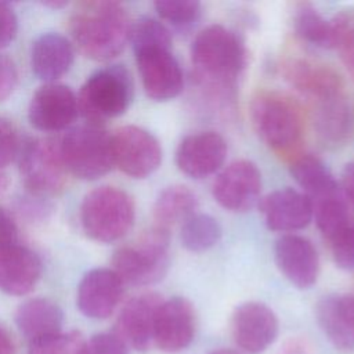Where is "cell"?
<instances>
[{
    "mask_svg": "<svg viewBox=\"0 0 354 354\" xmlns=\"http://www.w3.org/2000/svg\"><path fill=\"white\" fill-rule=\"evenodd\" d=\"M131 22L124 6L112 0H86L73 6L68 30L79 51L94 61H111L126 47Z\"/></svg>",
    "mask_w": 354,
    "mask_h": 354,
    "instance_id": "1",
    "label": "cell"
},
{
    "mask_svg": "<svg viewBox=\"0 0 354 354\" xmlns=\"http://www.w3.org/2000/svg\"><path fill=\"white\" fill-rule=\"evenodd\" d=\"M191 62L198 82L216 94L228 95L246 65L241 36L223 25L202 29L191 46Z\"/></svg>",
    "mask_w": 354,
    "mask_h": 354,
    "instance_id": "2",
    "label": "cell"
},
{
    "mask_svg": "<svg viewBox=\"0 0 354 354\" xmlns=\"http://www.w3.org/2000/svg\"><path fill=\"white\" fill-rule=\"evenodd\" d=\"M79 218L84 234L100 243L122 239L134 225L136 206L133 198L123 189L101 185L82 201Z\"/></svg>",
    "mask_w": 354,
    "mask_h": 354,
    "instance_id": "3",
    "label": "cell"
},
{
    "mask_svg": "<svg viewBox=\"0 0 354 354\" xmlns=\"http://www.w3.org/2000/svg\"><path fill=\"white\" fill-rule=\"evenodd\" d=\"M170 232L152 227L130 245L118 248L112 254V270L123 283L147 286L159 282L170 264Z\"/></svg>",
    "mask_w": 354,
    "mask_h": 354,
    "instance_id": "4",
    "label": "cell"
},
{
    "mask_svg": "<svg viewBox=\"0 0 354 354\" xmlns=\"http://www.w3.org/2000/svg\"><path fill=\"white\" fill-rule=\"evenodd\" d=\"M58 148L68 174L80 180H97L115 166L112 134L102 124L86 122L71 127Z\"/></svg>",
    "mask_w": 354,
    "mask_h": 354,
    "instance_id": "5",
    "label": "cell"
},
{
    "mask_svg": "<svg viewBox=\"0 0 354 354\" xmlns=\"http://www.w3.org/2000/svg\"><path fill=\"white\" fill-rule=\"evenodd\" d=\"M134 95V83L124 65H109L91 73L77 95L79 112L87 123L102 124L123 115Z\"/></svg>",
    "mask_w": 354,
    "mask_h": 354,
    "instance_id": "6",
    "label": "cell"
},
{
    "mask_svg": "<svg viewBox=\"0 0 354 354\" xmlns=\"http://www.w3.org/2000/svg\"><path fill=\"white\" fill-rule=\"evenodd\" d=\"M250 119L259 138L271 149L288 151L301 138L300 111L281 93L259 91L250 104Z\"/></svg>",
    "mask_w": 354,
    "mask_h": 354,
    "instance_id": "7",
    "label": "cell"
},
{
    "mask_svg": "<svg viewBox=\"0 0 354 354\" xmlns=\"http://www.w3.org/2000/svg\"><path fill=\"white\" fill-rule=\"evenodd\" d=\"M18 166L22 184L32 196L43 199L65 188L68 171L59 155L58 141L26 138L21 144Z\"/></svg>",
    "mask_w": 354,
    "mask_h": 354,
    "instance_id": "8",
    "label": "cell"
},
{
    "mask_svg": "<svg viewBox=\"0 0 354 354\" xmlns=\"http://www.w3.org/2000/svg\"><path fill=\"white\" fill-rule=\"evenodd\" d=\"M113 160L126 176L147 178L162 162V147L158 138L138 126H123L112 134Z\"/></svg>",
    "mask_w": 354,
    "mask_h": 354,
    "instance_id": "9",
    "label": "cell"
},
{
    "mask_svg": "<svg viewBox=\"0 0 354 354\" xmlns=\"http://www.w3.org/2000/svg\"><path fill=\"white\" fill-rule=\"evenodd\" d=\"M134 57L144 91L151 100L170 101L183 91V71L170 48H140L134 50Z\"/></svg>",
    "mask_w": 354,
    "mask_h": 354,
    "instance_id": "10",
    "label": "cell"
},
{
    "mask_svg": "<svg viewBox=\"0 0 354 354\" xmlns=\"http://www.w3.org/2000/svg\"><path fill=\"white\" fill-rule=\"evenodd\" d=\"M261 174L257 166L246 159L231 162L216 177L212 194L225 210L243 213L260 199Z\"/></svg>",
    "mask_w": 354,
    "mask_h": 354,
    "instance_id": "11",
    "label": "cell"
},
{
    "mask_svg": "<svg viewBox=\"0 0 354 354\" xmlns=\"http://www.w3.org/2000/svg\"><path fill=\"white\" fill-rule=\"evenodd\" d=\"M79 113L77 95L61 83H44L30 98L28 119L44 133H55L69 127Z\"/></svg>",
    "mask_w": 354,
    "mask_h": 354,
    "instance_id": "12",
    "label": "cell"
},
{
    "mask_svg": "<svg viewBox=\"0 0 354 354\" xmlns=\"http://www.w3.org/2000/svg\"><path fill=\"white\" fill-rule=\"evenodd\" d=\"M231 330L234 342L242 351L260 354L277 339L278 318L268 306L246 301L235 308Z\"/></svg>",
    "mask_w": 354,
    "mask_h": 354,
    "instance_id": "13",
    "label": "cell"
},
{
    "mask_svg": "<svg viewBox=\"0 0 354 354\" xmlns=\"http://www.w3.org/2000/svg\"><path fill=\"white\" fill-rule=\"evenodd\" d=\"M227 158V142L216 131L185 136L176 151V165L185 176L201 180L214 174Z\"/></svg>",
    "mask_w": 354,
    "mask_h": 354,
    "instance_id": "14",
    "label": "cell"
},
{
    "mask_svg": "<svg viewBox=\"0 0 354 354\" xmlns=\"http://www.w3.org/2000/svg\"><path fill=\"white\" fill-rule=\"evenodd\" d=\"M274 260L283 277L299 289H308L318 279L319 256L314 245L304 236L281 235L274 245Z\"/></svg>",
    "mask_w": 354,
    "mask_h": 354,
    "instance_id": "15",
    "label": "cell"
},
{
    "mask_svg": "<svg viewBox=\"0 0 354 354\" xmlns=\"http://www.w3.org/2000/svg\"><path fill=\"white\" fill-rule=\"evenodd\" d=\"M123 286L124 283L112 268H93L79 282L76 304L86 317L105 319L119 306Z\"/></svg>",
    "mask_w": 354,
    "mask_h": 354,
    "instance_id": "16",
    "label": "cell"
},
{
    "mask_svg": "<svg viewBox=\"0 0 354 354\" xmlns=\"http://www.w3.org/2000/svg\"><path fill=\"white\" fill-rule=\"evenodd\" d=\"M195 335V311L185 297L163 300L158 308L153 342L166 353H177L187 348Z\"/></svg>",
    "mask_w": 354,
    "mask_h": 354,
    "instance_id": "17",
    "label": "cell"
},
{
    "mask_svg": "<svg viewBox=\"0 0 354 354\" xmlns=\"http://www.w3.org/2000/svg\"><path fill=\"white\" fill-rule=\"evenodd\" d=\"M162 297L153 292L131 297L120 310L115 333L137 351H147L153 342V326Z\"/></svg>",
    "mask_w": 354,
    "mask_h": 354,
    "instance_id": "18",
    "label": "cell"
},
{
    "mask_svg": "<svg viewBox=\"0 0 354 354\" xmlns=\"http://www.w3.org/2000/svg\"><path fill=\"white\" fill-rule=\"evenodd\" d=\"M260 210L268 230L290 234L306 228L313 220L308 196L293 188H279L263 198Z\"/></svg>",
    "mask_w": 354,
    "mask_h": 354,
    "instance_id": "19",
    "label": "cell"
},
{
    "mask_svg": "<svg viewBox=\"0 0 354 354\" xmlns=\"http://www.w3.org/2000/svg\"><path fill=\"white\" fill-rule=\"evenodd\" d=\"M41 274L43 263L32 249L19 243L0 249V290L6 295L29 293Z\"/></svg>",
    "mask_w": 354,
    "mask_h": 354,
    "instance_id": "20",
    "label": "cell"
},
{
    "mask_svg": "<svg viewBox=\"0 0 354 354\" xmlns=\"http://www.w3.org/2000/svg\"><path fill=\"white\" fill-rule=\"evenodd\" d=\"M75 61L72 41L61 33L40 35L30 48V68L35 76L46 83H54L69 72Z\"/></svg>",
    "mask_w": 354,
    "mask_h": 354,
    "instance_id": "21",
    "label": "cell"
},
{
    "mask_svg": "<svg viewBox=\"0 0 354 354\" xmlns=\"http://www.w3.org/2000/svg\"><path fill=\"white\" fill-rule=\"evenodd\" d=\"M283 73L290 86L313 104L343 94L339 75L326 65L296 58L283 65Z\"/></svg>",
    "mask_w": 354,
    "mask_h": 354,
    "instance_id": "22",
    "label": "cell"
},
{
    "mask_svg": "<svg viewBox=\"0 0 354 354\" xmlns=\"http://www.w3.org/2000/svg\"><path fill=\"white\" fill-rule=\"evenodd\" d=\"M317 319L326 337L342 350L354 348V296L329 295L317 304Z\"/></svg>",
    "mask_w": 354,
    "mask_h": 354,
    "instance_id": "23",
    "label": "cell"
},
{
    "mask_svg": "<svg viewBox=\"0 0 354 354\" xmlns=\"http://www.w3.org/2000/svg\"><path fill=\"white\" fill-rule=\"evenodd\" d=\"M15 324L19 332L33 342L62 332L64 313L55 301L33 297L19 304L15 311Z\"/></svg>",
    "mask_w": 354,
    "mask_h": 354,
    "instance_id": "24",
    "label": "cell"
},
{
    "mask_svg": "<svg viewBox=\"0 0 354 354\" xmlns=\"http://www.w3.org/2000/svg\"><path fill=\"white\" fill-rule=\"evenodd\" d=\"M314 129L319 140L326 145L346 142L351 133L353 118L344 93L313 104Z\"/></svg>",
    "mask_w": 354,
    "mask_h": 354,
    "instance_id": "25",
    "label": "cell"
},
{
    "mask_svg": "<svg viewBox=\"0 0 354 354\" xmlns=\"http://www.w3.org/2000/svg\"><path fill=\"white\" fill-rule=\"evenodd\" d=\"M290 174L310 201L340 189L328 166L311 153L299 156L290 166Z\"/></svg>",
    "mask_w": 354,
    "mask_h": 354,
    "instance_id": "26",
    "label": "cell"
},
{
    "mask_svg": "<svg viewBox=\"0 0 354 354\" xmlns=\"http://www.w3.org/2000/svg\"><path fill=\"white\" fill-rule=\"evenodd\" d=\"M198 198L185 185H170L165 188L153 203L155 225L169 230L177 223L185 221L189 216L196 213Z\"/></svg>",
    "mask_w": 354,
    "mask_h": 354,
    "instance_id": "27",
    "label": "cell"
},
{
    "mask_svg": "<svg viewBox=\"0 0 354 354\" xmlns=\"http://www.w3.org/2000/svg\"><path fill=\"white\" fill-rule=\"evenodd\" d=\"M310 202L317 227L328 242L340 234L354 220L342 188Z\"/></svg>",
    "mask_w": 354,
    "mask_h": 354,
    "instance_id": "28",
    "label": "cell"
},
{
    "mask_svg": "<svg viewBox=\"0 0 354 354\" xmlns=\"http://www.w3.org/2000/svg\"><path fill=\"white\" fill-rule=\"evenodd\" d=\"M293 28L296 35L311 46L319 48H333L335 46L332 19L322 17L318 10L308 3L296 6L293 11Z\"/></svg>",
    "mask_w": 354,
    "mask_h": 354,
    "instance_id": "29",
    "label": "cell"
},
{
    "mask_svg": "<svg viewBox=\"0 0 354 354\" xmlns=\"http://www.w3.org/2000/svg\"><path fill=\"white\" fill-rule=\"evenodd\" d=\"M218 221L206 213H194L181 223L180 241L189 252H205L212 249L221 238Z\"/></svg>",
    "mask_w": 354,
    "mask_h": 354,
    "instance_id": "30",
    "label": "cell"
},
{
    "mask_svg": "<svg viewBox=\"0 0 354 354\" xmlns=\"http://www.w3.org/2000/svg\"><path fill=\"white\" fill-rule=\"evenodd\" d=\"M133 51L147 47H167L171 48V33L160 21L142 17L131 24L130 39Z\"/></svg>",
    "mask_w": 354,
    "mask_h": 354,
    "instance_id": "31",
    "label": "cell"
},
{
    "mask_svg": "<svg viewBox=\"0 0 354 354\" xmlns=\"http://www.w3.org/2000/svg\"><path fill=\"white\" fill-rule=\"evenodd\" d=\"M153 7L163 21L178 30L194 26L202 12V6L196 0H159Z\"/></svg>",
    "mask_w": 354,
    "mask_h": 354,
    "instance_id": "32",
    "label": "cell"
},
{
    "mask_svg": "<svg viewBox=\"0 0 354 354\" xmlns=\"http://www.w3.org/2000/svg\"><path fill=\"white\" fill-rule=\"evenodd\" d=\"M335 46L347 72L354 77V8L339 12L332 18Z\"/></svg>",
    "mask_w": 354,
    "mask_h": 354,
    "instance_id": "33",
    "label": "cell"
},
{
    "mask_svg": "<svg viewBox=\"0 0 354 354\" xmlns=\"http://www.w3.org/2000/svg\"><path fill=\"white\" fill-rule=\"evenodd\" d=\"M84 339L77 332H59L29 342V354H79Z\"/></svg>",
    "mask_w": 354,
    "mask_h": 354,
    "instance_id": "34",
    "label": "cell"
},
{
    "mask_svg": "<svg viewBox=\"0 0 354 354\" xmlns=\"http://www.w3.org/2000/svg\"><path fill=\"white\" fill-rule=\"evenodd\" d=\"M333 261L337 267L354 272V220L329 241Z\"/></svg>",
    "mask_w": 354,
    "mask_h": 354,
    "instance_id": "35",
    "label": "cell"
},
{
    "mask_svg": "<svg viewBox=\"0 0 354 354\" xmlns=\"http://www.w3.org/2000/svg\"><path fill=\"white\" fill-rule=\"evenodd\" d=\"M22 140L14 123L0 116V171L18 158Z\"/></svg>",
    "mask_w": 354,
    "mask_h": 354,
    "instance_id": "36",
    "label": "cell"
},
{
    "mask_svg": "<svg viewBox=\"0 0 354 354\" xmlns=\"http://www.w3.org/2000/svg\"><path fill=\"white\" fill-rule=\"evenodd\" d=\"M79 354H129V347L115 332H104L84 340Z\"/></svg>",
    "mask_w": 354,
    "mask_h": 354,
    "instance_id": "37",
    "label": "cell"
},
{
    "mask_svg": "<svg viewBox=\"0 0 354 354\" xmlns=\"http://www.w3.org/2000/svg\"><path fill=\"white\" fill-rule=\"evenodd\" d=\"M18 33V17L10 3L0 1V50L10 46Z\"/></svg>",
    "mask_w": 354,
    "mask_h": 354,
    "instance_id": "38",
    "label": "cell"
},
{
    "mask_svg": "<svg viewBox=\"0 0 354 354\" xmlns=\"http://www.w3.org/2000/svg\"><path fill=\"white\" fill-rule=\"evenodd\" d=\"M18 83L15 62L6 54H0V102L7 100Z\"/></svg>",
    "mask_w": 354,
    "mask_h": 354,
    "instance_id": "39",
    "label": "cell"
},
{
    "mask_svg": "<svg viewBox=\"0 0 354 354\" xmlns=\"http://www.w3.org/2000/svg\"><path fill=\"white\" fill-rule=\"evenodd\" d=\"M18 243V227L12 216L0 207V249Z\"/></svg>",
    "mask_w": 354,
    "mask_h": 354,
    "instance_id": "40",
    "label": "cell"
},
{
    "mask_svg": "<svg viewBox=\"0 0 354 354\" xmlns=\"http://www.w3.org/2000/svg\"><path fill=\"white\" fill-rule=\"evenodd\" d=\"M344 198L354 206V162L348 163L342 174V185H340Z\"/></svg>",
    "mask_w": 354,
    "mask_h": 354,
    "instance_id": "41",
    "label": "cell"
},
{
    "mask_svg": "<svg viewBox=\"0 0 354 354\" xmlns=\"http://www.w3.org/2000/svg\"><path fill=\"white\" fill-rule=\"evenodd\" d=\"M278 354H311V351L306 342L300 339H292L286 342L283 347H281Z\"/></svg>",
    "mask_w": 354,
    "mask_h": 354,
    "instance_id": "42",
    "label": "cell"
},
{
    "mask_svg": "<svg viewBox=\"0 0 354 354\" xmlns=\"http://www.w3.org/2000/svg\"><path fill=\"white\" fill-rule=\"evenodd\" d=\"M14 342L10 333L0 325V354H14Z\"/></svg>",
    "mask_w": 354,
    "mask_h": 354,
    "instance_id": "43",
    "label": "cell"
},
{
    "mask_svg": "<svg viewBox=\"0 0 354 354\" xmlns=\"http://www.w3.org/2000/svg\"><path fill=\"white\" fill-rule=\"evenodd\" d=\"M43 6L53 7V8H62V7L68 6V3L66 1H50V3H43Z\"/></svg>",
    "mask_w": 354,
    "mask_h": 354,
    "instance_id": "44",
    "label": "cell"
},
{
    "mask_svg": "<svg viewBox=\"0 0 354 354\" xmlns=\"http://www.w3.org/2000/svg\"><path fill=\"white\" fill-rule=\"evenodd\" d=\"M210 354H241V353L236 350H231V348H220V350H214Z\"/></svg>",
    "mask_w": 354,
    "mask_h": 354,
    "instance_id": "45",
    "label": "cell"
},
{
    "mask_svg": "<svg viewBox=\"0 0 354 354\" xmlns=\"http://www.w3.org/2000/svg\"><path fill=\"white\" fill-rule=\"evenodd\" d=\"M353 296H354V295H353Z\"/></svg>",
    "mask_w": 354,
    "mask_h": 354,
    "instance_id": "46",
    "label": "cell"
}]
</instances>
